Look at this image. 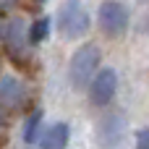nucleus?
I'll return each mask as SVG.
<instances>
[{"instance_id": "9d476101", "label": "nucleus", "mask_w": 149, "mask_h": 149, "mask_svg": "<svg viewBox=\"0 0 149 149\" xmlns=\"http://www.w3.org/2000/svg\"><path fill=\"white\" fill-rule=\"evenodd\" d=\"M50 26H52V21L47 16H42V18H37V21L29 24V42H31V47L34 45H42L50 37Z\"/></svg>"}, {"instance_id": "4468645a", "label": "nucleus", "mask_w": 149, "mask_h": 149, "mask_svg": "<svg viewBox=\"0 0 149 149\" xmlns=\"http://www.w3.org/2000/svg\"><path fill=\"white\" fill-rule=\"evenodd\" d=\"M3 29H5V24H0V37H3Z\"/></svg>"}, {"instance_id": "f257e3e1", "label": "nucleus", "mask_w": 149, "mask_h": 149, "mask_svg": "<svg viewBox=\"0 0 149 149\" xmlns=\"http://www.w3.org/2000/svg\"><path fill=\"white\" fill-rule=\"evenodd\" d=\"M100 60H102V55H100V47L94 42L79 45L76 52L68 60V81H71V86L73 89H89L92 79L100 71Z\"/></svg>"}, {"instance_id": "9b49d317", "label": "nucleus", "mask_w": 149, "mask_h": 149, "mask_svg": "<svg viewBox=\"0 0 149 149\" xmlns=\"http://www.w3.org/2000/svg\"><path fill=\"white\" fill-rule=\"evenodd\" d=\"M136 149H149V128H141L136 134Z\"/></svg>"}, {"instance_id": "7ed1b4c3", "label": "nucleus", "mask_w": 149, "mask_h": 149, "mask_svg": "<svg viewBox=\"0 0 149 149\" xmlns=\"http://www.w3.org/2000/svg\"><path fill=\"white\" fill-rule=\"evenodd\" d=\"M97 24L107 37H123L131 26V10L120 0H102L97 8Z\"/></svg>"}, {"instance_id": "0eeeda50", "label": "nucleus", "mask_w": 149, "mask_h": 149, "mask_svg": "<svg viewBox=\"0 0 149 149\" xmlns=\"http://www.w3.org/2000/svg\"><path fill=\"white\" fill-rule=\"evenodd\" d=\"M123 131H126L123 115H120V113H107V115L100 120V126H97V139H100V144H105V147H118L120 139H123Z\"/></svg>"}, {"instance_id": "20e7f679", "label": "nucleus", "mask_w": 149, "mask_h": 149, "mask_svg": "<svg viewBox=\"0 0 149 149\" xmlns=\"http://www.w3.org/2000/svg\"><path fill=\"white\" fill-rule=\"evenodd\" d=\"M118 92V73L113 68H100L89 84V102L94 107H107Z\"/></svg>"}, {"instance_id": "f03ea898", "label": "nucleus", "mask_w": 149, "mask_h": 149, "mask_svg": "<svg viewBox=\"0 0 149 149\" xmlns=\"http://www.w3.org/2000/svg\"><path fill=\"white\" fill-rule=\"evenodd\" d=\"M89 10L84 8L81 0H63L55 13V29L63 39H79L89 31Z\"/></svg>"}, {"instance_id": "423d86ee", "label": "nucleus", "mask_w": 149, "mask_h": 149, "mask_svg": "<svg viewBox=\"0 0 149 149\" xmlns=\"http://www.w3.org/2000/svg\"><path fill=\"white\" fill-rule=\"evenodd\" d=\"M3 42L10 52V58H24L26 50L31 47L29 42V26L21 21V18H10L3 29Z\"/></svg>"}, {"instance_id": "6e6552de", "label": "nucleus", "mask_w": 149, "mask_h": 149, "mask_svg": "<svg viewBox=\"0 0 149 149\" xmlns=\"http://www.w3.org/2000/svg\"><path fill=\"white\" fill-rule=\"evenodd\" d=\"M68 141H71V128H68V123H63V120L47 126V128L42 131V136H39V147L42 149H65Z\"/></svg>"}, {"instance_id": "39448f33", "label": "nucleus", "mask_w": 149, "mask_h": 149, "mask_svg": "<svg viewBox=\"0 0 149 149\" xmlns=\"http://www.w3.org/2000/svg\"><path fill=\"white\" fill-rule=\"evenodd\" d=\"M26 105V86L18 76L5 73L0 79V107L5 113H16Z\"/></svg>"}, {"instance_id": "ddd939ff", "label": "nucleus", "mask_w": 149, "mask_h": 149, "mask_svg": "<svg viewBox=\"0 0 149 149\" xmlns=\"http://www.w3.org/2000/svg\"><path fill=\"white\" fill-rule=\"evenodd\" d=\"M13 3H16V0H0V8H10Z\"/></svg>"}, {"instance_id": "2eb2a0df", "label": "nucleus", "mask_w": 149, "mask_h": 149, "mask_svg": "<svg viewBox=\"0 0 149 149\" xmlns=\"http://www.w3.org/2000/svg\"><path fill=\"white\" fill-rule=\"evenodd\" d=\"M0 131H3V120H0Z\"/></svg>"}, {"instance_id": "dca6fc26", "label": "nucleus", "mask_w": 149, "mask_h": 149, "mask_svg": "<svg viewBox=\"0 0 149 149\" xmlns=\"http://www.w3.org/2000/svg\"><path fill=\"white\" fill-rule=\"evenodd\" d=\"M39 3H45V0H39Z\"/></svg>"}, {"instance_id": "1a4fd4ad", "label": "nucleus", "mask_w": 149, "mask_h": 149, "mask_svg": "<svg viewBox=\"0 0 149 149\" xmlns=\"http://www.w3.org/2000/svg\"><path fill=\"white\" fill-rule=\"evenodd\" d=\"M42 110L37 107L29 118H26V123H24V141L26 144H39V136H42Z\"/></svg>"}, {"instance_id": "f8f14e48", "label": "nucleus", "mask_w": 149, "mask_h": 149, "mask_svg": "<svg viewBox=\"0 0 149 149\" xmlns=\"http://www.w3.org/2000/svg\"><path fill=\"white\" fill-rule=\"evenodd\" d=\"M141 29L149 34V10H147V16H144V21H141Z\"/></svg>"}]
</instances>
